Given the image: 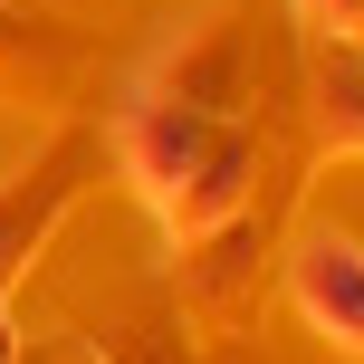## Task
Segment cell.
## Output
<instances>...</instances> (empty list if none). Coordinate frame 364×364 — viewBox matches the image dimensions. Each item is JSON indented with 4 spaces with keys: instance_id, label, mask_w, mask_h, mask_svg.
Here are the masks:
<instances>
[{
    "instance_id": "cell-1",
    "label": "cell",
    "mask_w": 364,
    "mask_h": 364,
    "mask_svg": "<svg viewBox=\"0 0 364 364\" xmlns=\"http://www.w3.org/2000/svg\"><path fill=\"white\" fill-rule=\"evenodd\" d=\"M115 144H125L134 182L164 201L182 230H201V220L240 211V182H250V134L211 125L201 106H134L125 125H115Z\"/></svg>"
},
{
    "instance_id": "cell-2",
    "label": "cell",
    "mask_w": 364,
    "mask_h": 364,
    "mask_svg": "<svg viewBox=\"0 0 364 364\" xmlns=\"http://www.w3.org/2000/svg\"><path fill=\"white\" fill-rule=\"evenodd\" d=\"M288 288H297V316H307L326 346L364 355V240L355 230H316L307 250L288 259Z\"/></svg>"
},
{
    "instance_id": "cell-3",
    "label": "cell",
    "mask_w": 364,
    "mask_h": 364,
    "mask_svg": "<svg viewBox=\"0 0 364 364\" xmlns=\"http://www.w3.org/2000/svg\"><path fill=\"white\" fill-rule=\"evenodd\" d=\"M0 364H10V336H0Z\"/></svg>"
}]
</instances>
